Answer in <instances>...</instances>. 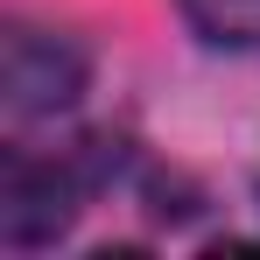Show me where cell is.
<instances>
[{"instance_id":"cell-1","label":"cell","mask_w":260,"mask_h":260,"mask_svg":"<svg viewBox=\"0 0 260 260\" xmlns=\"http://www.w3.org/2000/svg\"><path fill=\"white\" fill-rule=\"evenodd\" d=\"M0 85H7L14 113H63L85 91V49L63 36H43V28H7Z\"/></svg>"},{"instance_id":"cell-2","label":"cell","mask_w":260,"mask_h":260,"mask_svg":"<svg viewBox=\"0 0 260 260\" xmlns=\"http://www.w3.org/2000/svg\"><path fill=\"white\" fill-rule=\"evenodd\" d=\"M71 218H78V176L71 169L36 162V155L7 162V183H0V232H7V246H43Z\"/></svg>"},{"instance_id":"cell-3","label":"cell","mask_w":260,"mask_h":260,"mask_svg":"<svg viewBox=\"0 0 260 260\" xmlns=\"http://www.w3.org/2000/svg\"><path fill=\"white\" fill-rule=\"evenodd\" d=\"M190 28L218 49H260V0H176Z\"/></svg>"}]
</instances>
